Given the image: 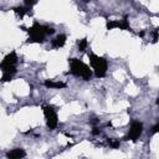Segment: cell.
<instances>
[{"label":"cell","instance_id":"1","mask_svg":"<svg viewBox=\"0 0 159 159\" xmlns=\"http://www.w3.org/2000/svg\"><path fill=\"white\" fill-rule=\"evenodd\" d=\"M29 34V42H36V43H42L45 42L46 36L48 35H53L55 34V29L47 25H40L39 22H34V25L31 27H29L27 30Z\"/></svg>","mask_w":159,"mask_h":159},{"label":"cell","instance_id":"2","mask_svg":"<svg viewBox=\"0 0 159 159\" xmlns=\"http://www.w3.org/2000/svg\"><path fill=\"white\" fill-rule=\"evenodd\" d=\"M68 62H70V72L73 76L81 77L83 81H89L91 80L93 72L84 62H82L78 58H70Z\"/></svg>","mask_w":159,"mask_h":159},{"label":"cell","instance_id":"3","mask_svg":"<svg viewBox=\"0 0 159 159\" xmlns=\"http://www.w3.org/2000/svg\"><path fill=\"white\" fill-rule=\"evenodd\" d=\"M88 58H89V63L92 66V70L94 72V76L97 78L104 77L106 73H107V70H108L107 60L104 57L97 56L96 53H89L88 55Z\"/></svg>","mask_w":159,"mask_h":159},{"label":"cell","instance_id":"4","mask_svg":"<svg viewBox=\"0 0 159 159\" xmlns=\"http://www.w3.org/2000/svg\"><path fill=\"white\" fill-rule=\"evenodd\" d=\"M16 63H17V55L15 51L7 53L4 60L0 62V70L2 73H9V75H15L16 73Z\"/></svg>","mask_w":159,"mask_h":159},{"label":"cell","instance_id":"5","mask_svg":"<svg viewBox=\"0 0 159 159\" xmlns=\"http://www.w3.org/2000/svg\"><path fill=\"white\" fill-rule=\"evenodd\" d=\"M42 111H43V116H45V119H46L47 128L50 130L56 129L57 125H58V117H57V113L55 112V109L51 106L43 104L42 106Z\"/></svg>","mask_w":159,"mask_h":159},{"label":"cell","instance_id":"6","mask_svg":"<svg viewBox=\"0 0 159 159\" xmlns=\"http://www.w3.org/2000/svg\"><path fill=\"white\" fill-rule=\"evenodd\" d=\"M143 133V124L139 120H133L130 123V129L128 135L124 138L125 140H132V142H137L139 139V137Z\"/></svg>","mask_w":159,"mask_h":159},{"label":"cell","instance_id":"7","mask_svg":"<svg viewBox=\"0 0 159 159\" xmlns=\"http://www.w3.org/2000/svg\"><path fill=\"white\" fill-rule=\"evenodd\" d=\"M107 30H113V29H120V30H128L130 31V25L128 22V17L124 16L122 20H109L106 24Z\"/></svg>","mask_w":159,"mask_h":159},{"label":"cell","instance_id":"8","mask_svg":"<svg viewBox=\"0 0 159 159\" xmlns=\"http://www.w3.org/2000/svg\"><path fill=\"white\" fill-rule=\"evenodd\" d=\"M66 35H63V34H60V35H57L53 40H51V45H52V47L53 48H61V47H63L65 46V43H66Z\"/></svg>","mask_w":159,"mask_h":159},{"label":"cell","instance_id":"9","mask_svg":"<svg viewBox=\"0 0 159 159\" xmlns=\"http://www.w3.org/2000/svg\"><path fill=\"white\" fill-rule=\"evenodd\" d=\"M25 155H26V153L21 148H15V149H11L10 152L6 153V157L10 159H20V158H24Z\"/></svg>","mask_w":159,"mask_h":159},{"label":"cell","instance_id":"10","mask_svg":"<svg viewBox=\"0 0 159 159\" xmlns=\"http://www.w3.org/2000/svg\"><path fill=\"white\" fill-rule=\"evenodd\" d=\"M43 84H45L46 88H55V89H61V88H66L67 87V84L61 82V81H48L47 80V81L43 82Z\"/></svg>","mask_w":159,"mask_h":159},{"label":"cell","instance_id":"11","mask_svg":"<svg viewBox=\"0 0 159 159\" xmlns=\"http://www.w3.org/2000/svg\"><path fill=\"white\" fill-rule=\"evenodd\" d=\"M29 10H30V7H27V6H16V7H14V11L20 17H24L26 14H29Z\"/></svg>","mask_w":159,"mask_h":159},{"label":"cell","instance_id":"12","mask_svg":"<svg viewBox=\"0 0 159 159\" xmlns=\"http://www.w3.org/2000/svg\"><path fill=\"white\" fill-rule=\"evenodd\" d=\"M77 45H78V50H80V51H84V50L87 48L88 41H87V39L84 37V39H81V40H78V41H77Z\"/></svg>","mask_w":159,"mask_h":159},{"label":"cell","instance_id":"13","mask_svg":"<svg viewBox=\"0 0 159 159\" xmlns=\"http://www.w3.org/2000/svg\"><path fill=\"white\" fill-rule=\"evenodd\" d=\"M108 144H109V147H112V148H114V149L119 148V145H120L119 140H113V139H109V140H108Z\"/></svg>","mask_w":159,"mask_h":159},{"label":"cell","instance_id":"14","mask_svg":"<svg viewBox=\"0 0 159 159\" xmlns=\"http://www.w3.org/2000/svg\"><path fill=\"white\" fill-rule=\"evenodd\" d=\"M37 1H39V0H24V4H25V6H27V7L31 9L34 5L37 4Z\"/></svg>","mask_w":159,"mask_h":159},{"label":"cell","instance_id":"15","mask_svg":"<svg viewBox=\"0 0 159 159\" xmlns=\"http://www.w3.org/2000/svg\"><path fill=\"white\" fill-rule=\"evenodd\" d=\"M11 78H12V75L2 73V77L0 78V81H1V82H9V81H11Z\"/></svg>","mask_w":159,"mask_h":159},{"label":"cell","instance_id":"16","mask_svg":"<svg viewBox=\"0 0 159 159\" xmlns=\"http://www.w3.org/2000/svg\"><path fill=\"white\" fill-rule=\"evenodd\" d=\"M158 29H155L154 31H153V42H157L158 41Z\"/></svg>","mask_w":159,"mask_h":159},{"label":"cell","instance_id":"17","mask_svg":"<svg viewBox=\"0 0 159 159\" xmlns=\"http://www.w3.org/2000/svg\"><path fill=\"white\" fill-rule=\"evenodd\" d=\"M158 130H159V123H157V124H155V125L152 128V134H155Z\"/></svg>","mask_w":159,"mask_h":159},{"label":"cell","instance_id":"18","mask_svg":"<svg viewBox=\"0 0 159 159\" xmlns=\"http://www.w3.org/2000/svg\"><path fill=\"white\" fill-rule=\"evenodd\" d=\"M99 133H101V130H99L98 128H96V127H94V128H93V130H92V134L97 135V134H99Z\"/></svg>","mask_w":159,"mask_h":159}]
</instances>
